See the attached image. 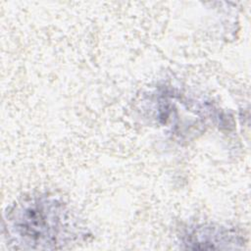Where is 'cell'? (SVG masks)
<instances>
[{
	"instance_id": "6da1fadb",
	"label": "cell",
	"mask_w": 251,
	"mask_h": 251,
	"mask_svg": "<svg viewBox=\"0 0 251 251\" xmlns=\"http://www.w3.org/2000/svg\"><path fill=\"white\" fill-rule=\"evenodd\" d=\"M46 204L37 201L30 203L24 210H20L13 219L16 221V231L27 239L28 243L31 240L35 242V236L39 237V243H53L49 236L57 235L58 215L53 213V205Z\"/></svg>"
}]
</instances>
